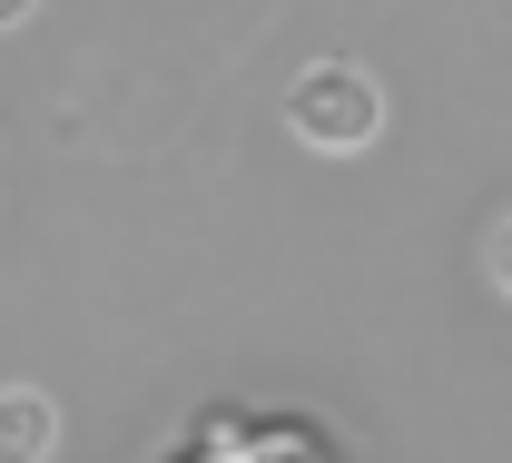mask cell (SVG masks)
Masks as SVG:
<instances>
[{
  "label": "cell",
  "instance_id": "cell-1",
  "mask_svg": "<svg viewBox=\"0 0 512 463\" xmlns=\"http://www.w3.org/2000/svg\"><path fill=\"white\" fill-rule=\"evenodd\" d=\"M286 129L306 138V148H325V158H355L384 129V89L365 69H345V60H316L296 79V99H286Z\"/></svg>",
  "mask_w": 512,
  "mask_h": 463
},
{
  "label": "cell",
  "instance_id": "cell-2",
  "mask_svg": "<svg viewBox=\"0 0 512 463\" xmlns=\"http://www.w3.org/2000/svg\"><path fill=\"white\" fill-rule=\"evenodd\" d=\"M60 444V414L50 395H30V385H0V463H50Z\"/></svg>",
  "mask_w": 512,
  "mask_h": 463
},
{
  "label": "cell",
  "instance_id": "cell-3",
  "mask_svg": "<svg viewBox=\"0 0 512 463\" xmlns=\"http://www.w3.org/2000/svg\"><path fill=\"white\" fill-rule=\"evenodd\" d=\"M493 276H503V296H512V227L493 237Z\"/></svg>",
  "mask_w": 512,
  "mask_h": 463
},
{
  "label": "cell",
  "instance_id": "cell-4",
  "mask_svg": "<svg viewBox=\"0 0 512 463\" xmlns=\"http://www.w3.org/2000/svg\"><path fill=\"white\" fill-rule=\"evenodd\" d=\"M20 20H30V0H0V30H20Z\"/></svg>",
  "mask_w": 512,
  "mask_h": 463
}]
</instances>
